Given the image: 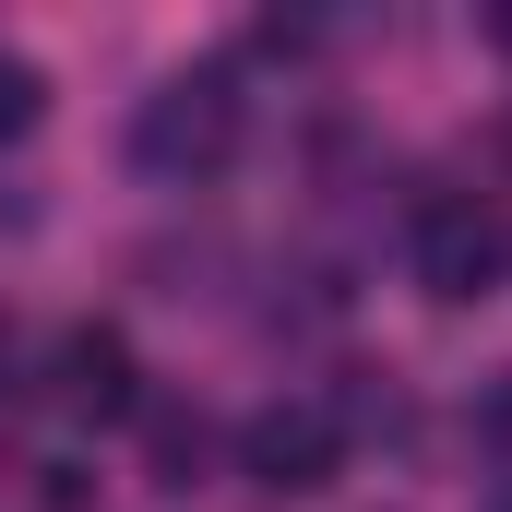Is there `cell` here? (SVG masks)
Masks as SVG:
<instances>
[{
	"instance_id": "6da1fadb",
	"label": "cell",
	"mask_w": 512,
	"mask_h": 512,
	"mask_svg": "<svg viewBox=\"0 0 512 512\" xmlns=\"http://www.w3.org/2000/svg\"><path fill=\"white\" fill-rule=\"evenodd\" d=\"M227 143H239V72H227V60H191V72H167V84L143 96V120H131V167L167 179V191H191V179L227 167Z\"/></svg>"
},
{
	"instance_id": "7a4b0ae2",
	"label": "cell",
	"mask_w": 512,
	"mask_h": 512,
	"mask_svg": "<svg viewBox=\"0 0 512 512\" xmlns=\"http://www.w3.org/2000/svg\"><path fill=\"white\" fill-rule=\"evenodd\" d=\"M48 393H60V417H84V429H108L143 405V370H131V334L120 322H72L60 346H48Z\"/></svg>"
},
{
	"instance_id": "3957f363",
	"label": "cell",
	"mask_w": 512,
	"mask_h": 512,
	"mask_svg": "<svg viewBox=\"0 0 512 512\" xmlns=\"http://www.w3.org/2000/svg\"><path fill=\"white\" fill-rule=\"evenodd\" d=\"M334 453H346V429H334V405H262L251 429H239V465H251L274 501H298V489H322L334 477Z\"/></svg>"
},
{
	"instance_id": "277c9868",
	"label": "cell",
	"mask_w": 512,
	"mask_h": 512,
	"mask_svg": "<svg viewBox=\"0 0 512 512\" xmlns=\"http://www.w3.org/2000/svg\"><path fill=\"white\" fill-rule=\"evenodd\" d=\"M489 274H501V227H489L477 203H429V227H417V286H429V298H489Z\"/></svg>"
},
{
	"instance_id": "5b68a950",
	"label": "cell",
	"mask_w": 512,
	"mask_h": 512,
	"mask_svg": "<svg viewBox=\"0 0 512 512\" xmlns=\"http://www.w3.org/2000/svg\"><path fill=\"white\" fill-rule=\"evenodd\" d=\"M143 453H155V489H203V465H215V429H203V405H155L143 417Z\"/></svg>"
},
{
	"instance_id": "8992f818",
	"label": "cell",
	"mask_w": 512,
	"mask_h": 512,
	"mask_svg": "<svg viewBox=\"0 0 512 512\" xmlns=\"http://www.w3.org/2000/svg\"><path fill=\"white\" fill-rule=\"evenodd\" d=\"M36 120H48V72L36 60H0V143H24Z\"/></svg>"
},
{
	"instance_id": "52a82bcc",
	"label": "cell",
	"mask_w": 512,
	"mask_h": 512,
	"mask_svg": "<svg viewBox=\"0 0 512 512\" xmlns=\"http://www.w3.org/2000/svg\"><path fill=\"white\" fill-rule=\"evenodd\" d=\"M489 441H512V370H501V393H489V417H477Z\"/></svg>"
},
{
	"instance_id": "ba28073f",
	"label": "cell",
	"mask_w": 512,
	"mask_h": 512,
	"mask_svg": "<svg viewBox=\"0 0 512 512\" xmlns=\"http://www.w3.org/2000/svg\"><path fill=\"white\" fill-rule=\"evenodd\" d=\"M501 512H512V501H501Z\"/></svg>"
}]
</instances>
